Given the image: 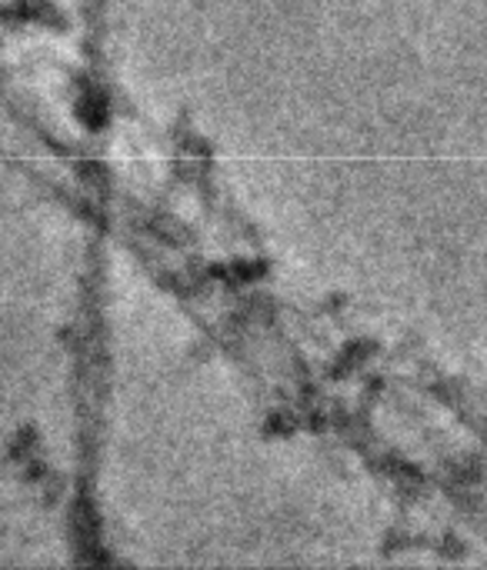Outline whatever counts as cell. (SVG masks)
Here are the masks:
<instances>
[]
</instances>
